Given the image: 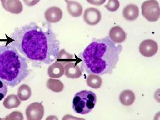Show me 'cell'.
Listing matches in <instances>:
<instances>
[{
	"label": "cell",
	"instance_id": "cell-1",
	"mask_svg": "<svg viewBox=\"0 0 160 120\" xmlns=\"http://www.w3.org/2000/svg\"><path fill=\"white\" fill-rule=\"evenodd\" d=\"M9 44L15 47L33 66L49 65L56 60L60 42L50 25L40 26L34 22L15 28L10 35Z\"/></svg>",
	"mask_w": 160,
	"mask_h": 120
},
{
	"label": "cell",
	"instance_id": "cell-2",
	"mask_svg": "<svg viewBox=\"0 0 160 120\" xmlns=\"http://www.w3.org/2000/svg\"><path fill=\"white\" fill-rule=\"evenodd\" d=\"M122 51V46H117L109 37L93 40L80 56L82 70L90 74H111Z\"/></svg>",
	"mask_w": 160,
	"mask_h": 120
},
{
	"label": "cell",
	"instance_id": "cell-3",
	"mask_svg": "<svg viewBox=\"0 0 160 120\" xmlns=\"http://www.w3.org/2000/svg\"><path fill=\"white\" fill-rule=\"evenodd\" d=\"M30 74L27 59L11 44L0 46V80L11 87L23 81Z\"/></svg>",
	"mask_w": 160,
	"mask_h": 120
},
{
	"label": "cell",
	"instance_id": "cell-4",
	"mask_svg": "<svg viewBox=\"0 0 160 120\" xmlns=\"http://www.w3.org/2000/svg\"><path fill=\"white\" fill-rule=\"evenodd\" d=\"M97 96L91 91L83 90L77 93L73 98V108L76 113L80 114L89 113L95 108Z\"/></svg>",
	"mask_w": 160,
	"mask_h": 120
},
{
	"label": "cell",
	"instance_id": "cell-5",
	"mask_svg": "<svg viewBox=\"0 0 160 120\" xmlns=\"http://www.w3.org/2000/svg\"><path fill=\"white\" fill-rule=\"evenodd\" d=\"M142 15L151 22H157L160 18V6L156 0H148L142 6Z\"/></svg>",
	"mask_w": 160,
	"mask_h": 120
},
{
	"label": "cell",
	"instance_id": "cell-6",
	"mask_svg": "<svg viewBox=\"0 0 160 120\" xmlns=\"http://www.w3.org/2000/svg\"><path fill=\"white\" fill-rule=\"evenodd\" d=\"M44 114L43 106L41 102H33L28 106L26 110V115L28 120H41Z\"/></svg>",
	"mask_w": 160,
	"mask_h": 120
},
{
	"label": "cell",
	"instance_id": "cell-7",
	"mask_svg": "<svg viewBox=\"0 0 160 120\" xmlns=\"http://www.w3.org/2000/svg\"><path fill=\"white\" fill-rule=\"evenodd\" d=\"M158 50L157 42L152 40H146L140 43L139 51L143 56L151 57L154 56Z\"/></svg>",
	"mask_w": 160,
	"mask_h": 120
},
{
	"label": "cell",
	"instance_id": "cell-8",
	"mask_svg": "<svg viewBox=\"0 0 160 120\" xmlns=\"http://www.w3.org/2000/svg\"><path fill=\"white\" fill-rule=\"evenodd\" d=\"M84 22L90 26L98 24L102 18L100 11L95 8H88L84 11L83 15Z\"/></svg>",
	"mask_w": 160,
	"mask_h": 120
},
{
	"label": "cell",
	"instance_id": "cell-9",
	"mask_svg": "<svg viewBox=\"0 0 160 120\" xmlns=\"http://www.w3.org/2000/svg\"><path fill=\"white\" fill-rule=\"evenodd\" d=\"M2 7L9 12L20 14L23 10V6L20 0H1Z\"/></svg>",
	"mask_w": 160,
	"mask_h": 120
},
{
	"label": "cell",
	"instance_id": "cell-10",
	"mask_svg": "<svg viewBox=\"0 0 160 120\" xmlns=\"http://www.w3.org/2000/svg\"><path fill=\"white\" fill-rule=\"evenodd\" d=\"M44 17L48 22L57 23L62 19V12L59 8L51 7L46 10Z\"/></svg>",
	"mask_w": 160,
	"mask_h": 120
},
{
	"label": "cell",
	"instance_id": "cell-11",
	"mask_svg": "<svg viewBox=\"0 0 160 120\" xmlns=\"http://www.w3.org/2000/svg\"><path fill=\"white\" fill-rule=\"evenodd\" d=\"M65 74L68 78H78L82 76V71L76 61L69 62L64 66Z\"/></svg>",
	"mask_w": 160,
	"mask_h": 120
},
{
	"label": "cell",
	"instance_id": "cell-12",
	"mask_svg": "<svg viewBox=\"0 0 160 120\" xmlns=\"http://www.w3.org/2000/svg\"><path fill=\"white\" fill-rule=\"evenodd\" d=\"M109 37L110 39L116 44L123 43L126 39L125 32L118 26L111 28L109 31Z\"/></svg>",
	"mask_w": 160,
	"mask_h": 120
},
{
	"label": "cell",
	"instance_id": "cell-13",
	"mask_svg": "<svg viewBox=\"0 0 160 120\" xmlns=\"http://www.w3.org/2000/svg\"><path fill=\"white\" fill-rule=\"evenodd\" d=\"M139 14L138 6L135 4H129L124 8L123 16L126 20L133 21L137 19Z\"/></svg>",
	"mask_w": 160,
	"mask_h": 120
},
{
	"label": "cell",
	"instance_id": "cell-14",
	"mask_svg": "<svg viewBox=\"0 0 160 120\" xmlns=\"http://www.w3.org/2000/svg\"><path fill=\"white\" fill-rule=\"evenodd\" d=\"M48 73L51 78H60L65 73L64 66L59 62H56L50 66Z\"/></svg>",
	"mask_w": 160,
	"mask_h": 120
},
{
	"label": "cell",
	"instance_id": "cell-15",
	"mask_svg": "<svg viewBox=\"0 0 160 120\" xmlns=\"http://www.w3.org/2000/svg\"><path fill=\"white\" fill-rule=\"evenodd\" d=\"M68 12L73 17H79L82 15L83 7L78 2L74 1L65 0Z\"/></svg>",
	"mask_w": 160,
	"mask_h": 120
},
{
	"label": "cell",
	"instance_id": "cell-16",
	"mask_svg": "<svg viewBox=\"0 0 160 120\" xmlns=\"http://www.w3.org/2000/svg\"><path fill=\"white\" fill-rule=\"evenodd\" d=\"M135 98L136 97L135 93L133 91L130 90H124L120 94V102L122 105L126 106L132 105L135 102Z\"/></svg>",
	"mask_w": 160,
	"mask_h": 120
},
{
	"label": "cell",
	"instance_id": "cell-17",
	"mask_svg": "<svg viewBox=\"0 0 160 120\" xmlns=\"http://www.w3.org/2000/svg\"><path fill=\"white\" fill-rule=\"evenodd\" d=\"M21 104V101L18 97L16 95H10L6 98L3 102L4 108L7 109H12L18 107Z\"/></svg>",
	"mask_w": 160,
	"mask_h": 120
},
{
	"label": "cell",
	"instance_id": "cell-18",
	"mask_svg": "<svg viewBox=\"0 0 160 120\" xmlns=\"http://www.w3.org/2000/svg\"><path fill=\"white\" fill-rule=\"evenodd\" d=\"M47 87L49 89L55 92H60L64 90V85L60 81L50 78L47 82Z\"/></svg>",
	"mask_w": 160,
	"mask_h": 120
},
{
	"label": "cell",
	"instance_id": "cell-19",
	"mask_svg": "<svg viewBox=\"0 0 160 120\" xmlns=\"http://www.w3.org/2000/svg\"><path fill=\"white\" fill-rule=\"evenodd\" d=\"M102 81L101 78L97 74H91L88 77L87 83L88 86L93 89H98L101 87Z\"/></svg>",
	"mask_w": 160,
	"mask_h": 120
},
{
	"label": "cell",
	"instance_id": "cell-20",
	"mask_svg": "<svg viewBox=\"0 0 160 120\" xmlns=\"http://www.w3.org/2000/svg\"><path fill=\"white\" fill-rule=\"evenodd\" d=\"M32 95V91L29 86L22 84L18 90V97L20 100L25 101L28 99Z\"/></svg>",
	"mask_w": 160,
	"mask_h": 120
},
{
	"label": "cell",
	"instance_id": "cell-21",
	"mask_svg": "<svg viewBox=\"0 0 160 120\" xmlns=\"http://www.w3.org/2000/svg\"><path fill=\"white\" fill-rule=\"evenodd\" d=\"M73 58V55H70L68 53L66 52L65 50H62L59 52L58 55L57 57L56 62H59L63 65H65L68 64V62L75 61Z\"/></svg>",
	"mask_w": 160,
	"mask_h": 120
},
{
	"label": "cell",
	"instance_id": "cell-22",
	"mask_svg": "<svg viewBox=\"0 0 160 120\" xmlns=\"http://www.w3.org/2000/svg\"><path fill=\"white\" fill-rule=\"evenodd\" d=\"M120 2L118 0H109L108 3L105 7L111 12H115L117 11L120 7Z\"/></svg>",
	"mask_w": 160,
	"mask_h": 120
},
{
	"label": "cell",
	"instance_id": "cell-23",
	"mask_svg": "<svg viewBox=\"0 0 160 120\" xmlns=\"http://www.w3.org/2000/svg\"><path fill=\"white\" fill-rule=\"evenodd\" d=\"M6 120H24V116L20 112L14 111L5 118Z\"/></svg>",
	"mask_w": 160,
	"mask_h": 120
},
{
	"label": "cell",
	"instance_id": "cell-24",
	"mask_svg": "<svg viewBox=\"0 0 160 120\" xmlns=\"http://www.w3.org/2000/svg\"><path fill=\"white\" fill-rule=\"evenodd\" d=\"M8 92V86L0 80V101L6 97Z\"/></svg>",
	"mask_w": 160,
	"mask_h": 120
},
{
	"label": "cell",
	"instance_id": "cell-25",
	"mask_svg": "<svg viewBox=\"0 0 160 120\" xmlns=\"http://www.w3.org/2000/svg\"><path fill=\"white\" fill-rule=\"evenodd\" d=\"M90 4L94 6H102L106 2V0H87Z\"/></svg>",
	"mask_w": 160,
	"mask_h": 120
},
{
	"label": "cell",
	"instance_id": "cell-26",
	"mask_svg": "<svg viewBox=\"0 0 160 120\" xmlns=\"http://www.w3.org/2000/svg\"><path fill=\"white\" fill-rule=\"evenodd\" d=\"M23 1L26 6L32 7L38 3V2H40V0H23Z\"/></svg>",
	"mask_w": 160,
	"mask_h": 120
}]
</instances>
